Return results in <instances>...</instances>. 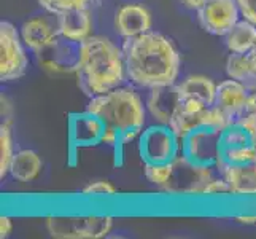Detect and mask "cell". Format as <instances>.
<instances>
[{"mask_svg": "<svg viewBox=\"0 0 256 239\" xmlns=\"http://www.w3.org/2000/svg\"><path fill=\"white\" fill-rule=\"evenodd\" d=\"M126 74L132 83L153 90L175 85L182 58L170 39L158 32H146L122 43Z\"/></svg>", "mask_w": 256, "mask_h": 239, "instance_id": "6da1fadb", "label": "cell"}, {"mask_svg": "<svg viewBox=\"0 0 256 239\" xmlns=\"http://www.w3.org/2000/svg\"><path fill=\"white\" fill-rule=\"evenodd\" d=\"M75 72L90 96L108 93L122 85L126 74L122 48L102 35H91L78 45Z\"/></svg>", "mask_w": 256, "mask_h": 239, "instance_id": "7a4b0ae2", "label": "cell"}, {"mask_svg": "<svg viewBox=\"0 0 256 239\" xmlns=\"http://www.w3.org/2000/svg\"><path fill=\"white\" fill-rule=\"evenodd\" d=\"M86 110L96 113L107 126L116 129L121 134L122 145L140 137L148 112L142 97L130 86H118L108 93L91 96Z\"/></svg>", "mask_w": 256, "mask_h": 239, "instance_id": "3957f363", "label": "cell"}, {"mask_svg": "<svg viewBox=\"0 0 256 239\" xmlns=\"http://www.w3.org/2000/svg\"><path fill=\"white\" fill-rule=\"evenodd\" d=\"M226 115L220 110L216 105L207 107L206 104L194 99H183L178 105L175 115L172 117L169 126L175 132V136L180 140L188 137L191 132L198 131L200 128H216L226 129L231 125Z\"/></svg>", "mask_w": 256, "mask_h": 239, "instance_id": "277c9868", "label": "cell"}, {"mask_svg": "<svg viewBox=\"0 0 256 239\" xmlns=\"http://www.w3.org/2000/svg\"><path fill=\"white\" fill-rule=\"evenodd\" d=\"M214 169V166L196 163L180 153L172 161L170 179L162 190L176 196H204L206 187L215 177Z\"/></svg>", "mask_w": 256, "mask_h": 239, "instance_id": "5b68a950", "label": "cell"}, {"mask_svg": "<svg viewBox=\"0 0 256 239\" xmlns=\"http://www.w3.org/2000/svg\"><path fill=\"white\" fill-rule=\"evenodd\" d=\"M113 228L112 215H50L48 233L56 239H102Z\"/></svg>", "mask_w": 256, "mask_h": 239, "instance_id": "8992f818", "label": "cell"}, {"mask_svg": "<svg viewBox=\"0 0 256 239\" xmlns=\"http://www.w3.org/2000/svg\"><path fill=\"white\" fill-rule=\"evenodd\" d=\"M29 58L26 55L21 32L12 23H0V80L16 82L26 75Z\"/></svg>", "mask_w": 256, "mask_h": 239, "instance_id": "52a82bcc", "label": "cell"}, {"mask_svg": "<svg viewBox=\"0 0 256 239\" xmlns=\"http://www.w3.org/2000/svg\"><path fill=\"white\" fill-rule=\"evenodd\" d=\"M182 140L169 125H153L142 131L138 139V152L144 163H170L180 155Z\"/></svg>", "mask_w": 256, "mask_h": 239, "instance_id": "ba28073f", "label": "cell"}, {"mask_svg": "<svg viewBox=\"0 0 256 239\" xmlns=\"http://www.w3.org/2000/svg\"><path fill=\"white\" fill-rule=\"evenodd\" d=\"M222 129L200 128L182 140V153L192 161L214 166L222 155Z\"/></svg>", "mask_w": 256, "mask_h": 239, "instance_id": "9c48e42d", "label": "cell"}, {"mask_svg": "<svg viewBox=\"0 0 256 239\" xmlns=\"http://www.w3.org/2000/svg\"><path fill=\"white\" fill-rule=\"evenodd\" d=\"M198 13L202 28L218 37H226L242 16L237 0H208Z\"/></svg>", "mask_w": 256, "mask_h": 239, "instance_id": "30bf717a", "label": "cell"}, {"mask_svg": "<svg viewBox=\"0 0 256 239\" xmlns=\"http://www.w3.org/2000/svg\"><path fill=\"white\" fill-rule=\"evenodd\" d=\"M20 32L24 45L30 51H34L35 55L45 51L60 39L58 18L52 13L51 16L38 15L30 18V20H28L21 26Z\"/></svg>", "mask_w": 256, "mask_h": 239, "instance_id": "8fae6325", "label": "cell"}, {"mask_svg": "<svg viewBox=\"0 0 256 239\" xmlns=\"http://www.w3.org/2000/svg\"><path fill=\"white\" fill-rule=\"evenodd\" d=\"M152 13L140 4H124L114 13V29L122 39H134L152 31Z\"/></svg>", "mask_w": 256, "mask_h": 239, "instance_id": "7c38bea8", "label": "cell"}, {"mask_svg": "<svg viewBox=\"0 0 256 239\" xmlns=\"http://www.w3.org/2000/svg\"><path fill=\"white\" fill-rule=\"evenodd\" d=\"M105 123L92 112L72 113L68 118V137L75 147H92L100 144Z\"/></svg>", "mask_w": 256, "mask_h": 239, "instance_id": "4fadbf2b", "label": "cell"}, {"mask_svg": "<svg viewBox=\"0 0 256 239\" xmlns=\"http://www.w3.org/2000/svg\"><path fill=\"white\" fill-rule=\"evenodd\" d=\"M180 104L182 96L176 83L150 90L145 102L148 113L156 120V123H161V125H169Z\"/></svg>", "mask_w": 256, "mask_h": 239, "instance_id": "5bb4252c", "label": "cell"}, {"mask_svg": "<svg viewBox=\"0 0 256 239\" xmlns=\"http://www.w3.org/2000/svg\"><path fill=\"white\" fill-rule=\"evenodd\" d=\"M56 18H58L59 34L66 40L82 43L83 40L90 39L92 35L94 21L90 7L60 12L56 15Z\"/></svg>", "mask_w": 256, "mask_h": 239, "instance_id": "9a60e30c", "label": "cell"}, {"mask_svg": "<svg viewBox=\"0 0 256 239\" xmlns=\"http://www.w3.org/2000/svg\"><path fill=\"white\" fill-rule=\"evenodd\" d=\"M246 99H248V88L239 80L229 78L216 85L215 105L232 123L245 112Z\"/></svg>", "mask_w": 256, "mask_h": 239, "instance_id": "2e32d148", "label": "cell"}, {"mask_svg": "<svg viewBox=\"0 0 256 239\" xmlns=\"http://www.w3.org/2000/svg\"><path fill=\"white\" fill-rule=\"evenodd\" d=\"M215 169L224 177L234 196H256V161L248 164H222Z\"/></svg>", "mask_w": 256, "mask_h": 239, "instance_id": "e0dca14e", "label": "cell"}, {"mask_svg": "<svg viewBox=\"0 0 256 239\" xmlns=\"http://www.w3.org/2000/svg\"><path fill=\"white\" fill-rule=\"evenodd\" d=\"M178 90L182 101L183 99H194L207 107L215 105L216 101V85L212 78L206 75H190L178 83Z\"/></svg>", "mask_w": 256, "mask_h": 239, "instance_id": "ac0fdd59", "label": "cell"}, {"mask_svg": "<svg viewBox=\"0 0 256 239\" xmlns=\"http://www.w3.org/2000/svg\"><path fill=\"white\" fill-rule=\"evenodd\" d=\"M43 161L37 152L24 148L16 152L10 166V175L18 182H32L42 174Z\"/></svg>", "mask_w": 256, "mask_h": 239, "instance_id": "d6986e66", "label": "cell"}, {"mask_svg": "<svg viewBox=\"0 0 256 239\" xmlns=\"http://www.w3.org/2000/svg\"><path fill=\"white\" fill-rule=\"evenodd\" d=\"M226 47L231 53H250L256 47V26L246 20L239 21L226 34Z\"/></svg>", "mask_w": 256, "mask_h": 239, "instance_id": "ffe728a7", "label": "cell"}, {"mask_svg": "<svg viewBox=\"0 0 256 239\" xmlns=\"http://www.w3.org/2000/svg\"><path fill=\"white\" fill-rule=\"evenodd\" d=\"M226 74L229 78L239 80V82L250 86L254 83L253 67L250 55H240V53H231L226 61Z\"/></svg>", "mask_w": 256, "mask_h": 239, "instance_id": "44dd1931", "label": "cell"}, {"mask_svg": "<svg viewBox=\"0 0 256 239\" xmlns=\"http://www.w3.org/2000/svg\"><path fill=\"white\" fill-rule=\"evenodd\" d=\"M13 137H12V121H2L0 125V180L10 174V166L13 161Z\"/></svg>", "mask_w": 256, "mask_h": 239, "instance_id": "7402d4cb", "label": "cell"}, {"mask_svg": "<svg viewBox=\"0 0 256 239\" xmlns=\"http://www.w3.org/2000/svg\"><path fill=\"white\" fill-rule=\"evenodd\" d=\"M256 161V145H240V147H231V148H222L215 167L222 164H248Z\"/></svg>", "mask_w": 256, "mask_h": 239, "instance_id": "603a6c76", "label": "cell"}, {"mask_svg": "<svg viewBox=\"0 0 256 239\" xmlns=\"http://www.w3.org/2000/svg\"><path fill=\"white\" fill-rule=\"evenodd\" d=\"M253 144L252 139L242 126L237 123H231L226 129L222 132V148H231V147H240ZM254 145V144H253Z\"/></svg>", "mask_w": 256, "mask_h": 239, "instance_id": "cb8c5ba5", "label": "cell"}, {"mask_svg": "<svg viewBox=\"0 0 256 239\" xmlns=\"http://www.w3.org/2000/svg\"><path fill=\"white\" fill-rule=\"evenodd\" d=\"M144 172H145L146 179L153 185H156V187H160V188H164L166 183L170 179L172 161L170 163H161V164L144 163Z\"/></svg>", "mask_w": 256, "mask_h": 239, "instance_id": "d4e9b609", "label": "cell"}, {"mask_svg": "<svg viewBox=\"0 0 256 239\" xmlns=\"http://www.w3.org/2000/svg\"><path fill=\"white\" fill-rule=\"evenodd\" d=\"M37 2L45 12L58 15L66 10H74V8H84L90 5L91 0H37Z\"/></svg>", "mask_w": 256, "mask_h": 239, "instance_id": "484cf974", "label": "cell"}, {"mask_svg": "<svg viewBox=\"0 0 256 239\" xmlns=\"http://www.w3.org/2000/svg\"><path fill=\"white\" fill-rule=\"evenodd\" d=\"M84 196H114L116 194V188L108 180H96L88 183L82 190Z\"/></svg>", "mask_w": 256, "mask_h": 239, "instance_id": "4316f807", "label": "cell"}, {"mask_svg": "<svg viewBox=\"0 0 256 239\" xmlns=\"http://www.w3.org/2000/svg\"><path fill=\"white\" fill-rule=\"evenodd\" d=\"M215 194H231V191H229V185L224 180L223 175H220V177L215 175L204 190V196H215Z\"/></svg>", "mask_w": 256, "mask_h": 239, "instance_id": "83f0119b", "label": "cell"}, {"mask_svg": "<svg viewBox=\"0 0 256 239\" xmlns=\"http://www.w3.org/2000/svg\"><path fill=\"white\" fill-rule=\"evenodd\" d=\"M237 5L240 8V15L244 16V20L256 26V0H237Z\"/></svg>", "mask_w": 256, "mask_h": 239, "instance_id": "f1b7e54d", "label": "cell"}, {"mask_svg": "<svg viewBox=\"0 0 256 239\" xmlns=\"http://www.w3.org/2000/svg\"><path fill=\"white\" fill-rule=\"evenodd\" d=\"M100 144H105V145H108V147L116 148V147L122 145L121 144V134L113 126L105 125V131H104V134H102Z\"/></svg>", "mask_w": 256, "mask_h": 239, "instance_id": "f546056e", "label": "cell"}, {"mask_svg": "<svg viewBox=\"0 0 256 239\" xmlns=\"http://www.w3.org/2000/svg\"><path fill=\"white\" fill-rule=\"evenodd\" d=\"M13 231V220L8 215H2L0 217V237L5 239L12 234Z\"/></svg>", "mask_w": 256, "mask_h": 239, "instance_id": "4dcf8cb0", "label": "cell"}, {"mask_svg": "<svg viewBox=\"0 0 256 239\" xmlns=\"http://www.w3.org/2000/svg\"><path fill=\"white\" fill-rule=\"evenodd\" d=\"M208 2V0H182V4L190 8V10H200L202 7H204L206 4Z\"/></svg>", "mask_w": 256, "mask_h": 239, "instance_id": "1f68e13d", "label": "cell"}, {"mask_svg": "<svg viewBox=\"0 0 256 239\" xmlns=\"http://www.w3.org/2000/svg\"><path fill=\"white\" fill-rule=\"evenodd\" d=\"M234 220L240 225H256V215H236Z\"/></svg>", "mask_w": 256, "mask_h": 239, "instance_id": "d6a6232c", "label": "cell"}, {"mask_svg": "<svg viewBox=\"0 0 256 239\" xmlns=\"http://www.w3.org/2000/svg\"><path fill=\"white\" fill-rule=\"evenodd\" d=\"M248 55H250V59H252V67H253V75H254V83L250 85V86H256V47L248 53Z\"/></svg>", "mask_w": 256, "mask_h": 239, "instance_id": "836d02e7", "label": "cell"}]
</instances>
